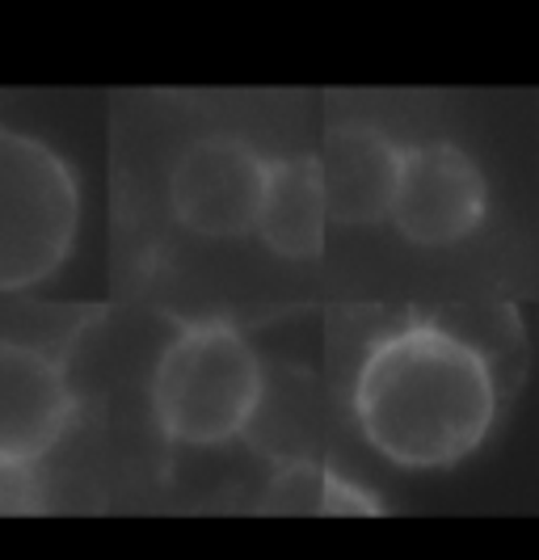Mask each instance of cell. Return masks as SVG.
I'll use <instances>...</instances> for the list:
<instances>
[{
  "mask_svg": "<svg viewBox=\"0 0 539 560\" xmlns=\"http://www.w3.org/2000/svg\"><path fill=\"white\" fill-rule=\"evenodd\" d=\"M354 421L371 451L409 472L455 468L497 421L493 366L468 337L413 320L375 337L354 375Z\"/></svg>",
  "mask_w": 539,
  "mask_h": 560,
  "instance_id": "cell-1",
  "label": "cell"
},
{
  "mask_svg": "<svg viewBox=\"0 0 539 560\" xmlns=\"http://www.w3.org/2000/svg\"><path fill=\"white\" fill-rule=\"evenodd\" d=\"M266 396L249 337L220 316L186 320L152 366V418L181 447H224L241 439Z\"/></svg>",
  "mask_w": 539,
  "mask_h": 560,
  "instance_id": "cell-2",
  "label": "cell"
},
{
  "mask_svg": "<svg viewBox=\"0 0 539 560\" xmlns=\"http://www.w3.org/2000/svg\"><path fill=\"white\" fill-rule=\"evenodd\" d=\"M81 232V186L56 148L0 122V291L51 279Z\"/></svg>",
  "mask_w": 539,
  "mask_h": 560,
  "instance_id": "cell-3",
  "label": "cell"
},
{
  "mask_svg": "<svg viewBox=\"0 0 539 560\" xmlns=\"http://www.w3.org/2000/svg\"><path fill=\"white\" fill-rule=\"evenodd\" d=\"M266 190L270 161L232 131L190 140L169 168V207L177 224L207 241H236L257 232Z\"/></svg>",
  "mask_w": 539,
  "mask_h": 560,
  "instance_id": "cell-4",
  "label": "cell"
},
{
  "mask_svg": "<svg viewBox=\"0 0 539 560\" xmlns=\"http://www.w3.org/2000/svg\"><path fill=\"white\" fill-rule=\"evenodd\" d=\"M489 215V182L481 165L452 140L405 148L392 224L409 245L443 249L468 241Z\"/></svg>",
  "mask_w": 539,
  "mask_h": 560,
  "instance_id": "cell-5",
  "label": "cell"
},
{
  "mask_svg": "<svg viewBox=\"0 0 539 560\" xmlns=\"http://www.w3.org/2000/svg\"><path fill=\"white\" fill-rule=\"evenodd\" d=\"M77 413L68 371L38 346L0 337V464L34 468Z\"/></svg>",
  "mask_w": 539,
  "mask_h": 560,
  "instance_id": "cell-6",
  "label": "cell"
},
{
  "mask_svg": "<svg viewBox=\"0 0 539 560\" xmlns=\"http://www.w3.org/2000/svg\"><path fill=\"white\" fill-rule=\"evenodd\" d=\"M320 156V177L329 195V215L338 224H379L392 220L405 148L371 122H338Z\"/></svg>",
  "mask_w": 539,
  "mask_h": 560,
  "instance_id": "cell-7",
  "label": "cell"
},
{
  "mask_svg": "<svg viewBox=\"0 0 539 560\" xmlns=\"http://www.w3.org/2000/svg\"><path fill=\"white\" fill-rule=\"evenodd\" d=\"M329 195L320 177L316 152H291L270 161V190L257 220V236L266 249L291 261H308L325 249V228H329Z\"/></svg>",
  "mask_w": 539,
  "mask_h": 560,
  "instance_id": "cell-8",
  "label": "cell"
},
{
  "mask_svg": "<svg viewBox=\"0 0 539 560\" xmlns=\"http://www.w3.org/2000/svg\"><path fill=\"white\" fill-rule=\"evenodd\" d=\"M43 505V485L34 468L0 464V514H30Z\"/></svg>",
  "mask_w": 539,
  "mask_h": 560,
  "instance_id": "cell-9",
  "label": "cell"
},
{
  "mask_svg": "<svg viewBox=\"0 0 539 560\" xmlns=\"http://www.w3.org/2000/svg\"><path fill=\"white\" fill-rule=\"evenodd\" d=\"M320 510H325V514H379V502L371 498L367 489L350 485L341 472H325V485H320Z\"/></svg>",
  "mask_w": 539,
  "mask_h": 560,
  "instance_id": "cell-10",
  "label": "cell"
}]
</instances>
